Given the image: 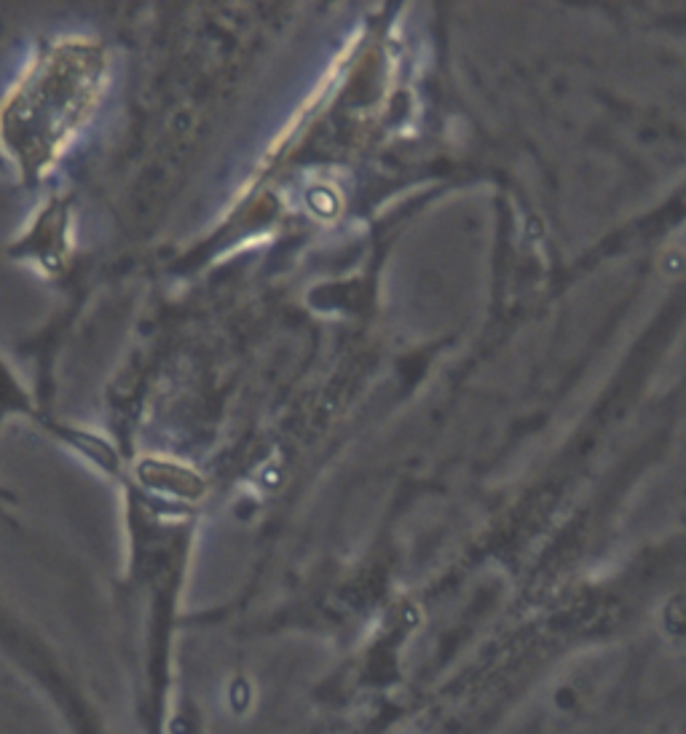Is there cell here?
<instances>
[{"mask_svg": "<svg viewBox=\"0 0 686 734\" xmlns=\"http://www.w3.org/2000/svg\"><path fill=\"white\" fill-rule=\"evenodd\" d=\"M99 54L70 43L48 54L22 92H17L11 99V115H6L8 135L17 139H32L35 135L32 153L27 159L30 163L51 159L57 145L78 126L99 92Z\"/></svg>", "mask_w": 686, "mask_h": 734, "instance_id": "1", "label": "cell"}]
</instances>
